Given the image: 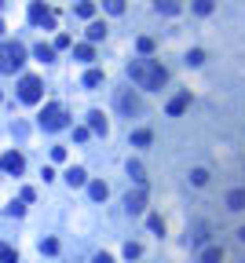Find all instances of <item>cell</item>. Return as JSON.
Masks as SVG:
<instances>
[{
  "mask_svg": "<svg viewBox=\"0 0 245 263\" xmlns=\"http://www.w3.org/2000/svg\"><path fill=\"white\" fill-rule=\"evenodd\" d=\"M128 77H132L139 88H146V91H158V88L168 81L165 66L154 63V59H132V63H128Z\"/></svg>",
  "mask_w": 245,
  "mask_h": 263,
  "instance_id": "cell-1",
  "label": "cell"
},
{
  "mask_svg": "<svg viewBox=\"0 0 245 263\" xmlns=\"http://www.w3.org/2000/svg\"><path fill=\"white\" fill-rule=\"evenodd\" d=\"M26 63V48L19 40H0V73H15Z\"/></svg>",
  "mask_w": 245,
  "mask_h": 263,
  "instance_id": "cell-2",
  "label": "cell"
},
{
  "mask_svg": "<svg viewBox=\"0 0 245 263\" xmlns=\"http://www.w3.org/2000/svg\"><path fill=\"white\" fill-rule=\"evenodd\" d=\"M70 125V117H66V110L59 102H48L40 110V128H48V132H59V128H66Z\"/></svg>",
  "mask_w": 245,
  "mask_h": 263,
  "instance_id": "cell-3",
  "label": "cell"
},
{
  "mask_svg": "<svg viewBox=\"0 0 245 263\" xmlns=\"http://www.w3.org/2000/svg\"><path fill=\"white\" fill-rule=\"evenodd\" d=\"M19 99L29 102V106L44 99V84H40V77H33V73H26V77H22V81H19Z\"/></svg>",
  "mask_w": 245,
  "mask_h": 263,
  "instance_id": "cell-4",
  "label": "cell"
},
{
  "mask_svg": "<svg viewBox=\"0 0 245 263\" xmlns=\"http://www.w3.org/2000/svg\"><path fill=\"white\" fill-rule=\"evenodd\" d=\"M29 22L52 29V26H55V15H52V8L44 4V0H33V4H29Z\"/></svg>",
  "mask_w": 245,
  "mask_h": 263,
  "instance_id": "cell-5",
  "label": "cell"
},
{
  "mask_svg": "<svg viewBox=\"0 0 245 263\" xmlns=\"http://www.w3.org/2000/svg\"><path fill=\"white\" fill-rule=\"evenodd\" d=\"M26 168V161H22V153L19 150H8L4 157H0V172H8V176H19Z\"/></svg>",
  "mask_w": 245,
  "mask_h": 263,
  "instance_id": "cell-6",
  "label": "cell"
},
{
  "mask_svg": "<svg viewBox=\"0 0 245 263\" xmlns=\"http://www.w3.org/2000/svg\"><path fill=\"white\" fill-rule=\"evenodd\" d=\"M125 208H128V212H143V208H146V187L128 190V194H125Z\"/></svg>",
  "mask_w": 245,
  "mask_h": 263,
  "instance_id": "cell-7",
  "label": "cell"
},
{
  "mask_svg": "<svg viewBox=\"0 0 245 263\" xmlns=\"http://www.w3.org/2000/svg\"><path fill=\"white\" fill-rule=\"evenodd\" d=\"M117 106H121V114H128V117H132L135 110H139V99H135L132 91L125 88V91H117Z\"/></svg>",
  "mask_w": 245,
  "mask_h": 263,
  "instance_id": "cell-8",
  "label": "cell"
},
{
  "mask_svg": "<svg viewBox=\"0 0 245 263\" xmlns=\"http://www.w3.org/2000/svg\"><path fill=\"white\" fill-rule=\"evenodd\" d=\"M187 106H190V91H179V95H172V102H168V117H179Z\"/></svg>",
  "mask_w": 245,
  "mask_h": 263,
  "instance_id": "cell-9",
  "label": "cell"
},
{
  "mask_svg": "<svg viewBox=\"0 0 245 263\" xmlns=\"http://www.w3.org/2000/svg\"><path fill=\"white\" fill-rule=\"evenodd\" d=\"M227 208H231V212H245V187L227 194Z\"/></svg>",
  "mask_w": 245,
  "mask_h": 263,
  "instance_id": "cell-10",
  "label": "cell"
},
{
  "mask_svg": "<svg viewBox=\"0 0 245 263\" xmlns=\"http://www.w3.org/2000/svg\"><path fill=\"white\" fill-rule=\"evenodd\" d=\"M66 183H70V187H84V183H88V172H84V168H77V165H70V168H66Z\"/></svg>",
  "mask_w": 245,
  "mask_h": 263,
  "instance_id": "cell-11",
  "label": "cell"
},
{
  "mask_svg": "<svg viewBox=\"0 0 245 263\" xmlns=\"http://www.w3.org/2000/svg\"><path fill=\"white\" fill-rule=\"evenodd\" d=\"M84 33H88V44H95V40H106V22H88V29H84Z\"/></svg>",
  "mask_w": 245,
  "mask_h": 263,
  "instance_id": "cell-12",
  "label": "cell"
},
{
  "mask_svg": "<svg viewBox=\"0 0 245 263\" xmlns=\"http://www.w3.org/2000/svg\"><path fill=\"white\" fill-rule=\"evenodd\" d=\"M106 128H110V125H106V117H103L99 110H91V114H88V132H99V135H106Z\"/></svg>",
  "mask_w": 245,
  "mask_h": 263,
  "instance_id": "cell-13",
  "label": "cell"
},
{
  "mask_svg": "<svg viewBox=\"0 0 245 263\" xmlns=\"http://www.w3.org/2000/svg\"><path fill=\"white\" fill-rule=\"evenodd\" d=\"M88 194H91V201H106V194H110V187H106L103 179H91V183H88Z\"/></svg>",
  "mask_w": 245,
  "mask_h": 263,
  "instance_id": "cell-14",
  "label": "cell"
},
{
  "mask_svg": "<svg viewBox=\"0 0 245 263\" xmlns=\"http://www.w3.org/2000/svg\"><path fill=\"white\" fill-rule=\"evenodd\" d=\"M202 263H223V249L220 245H209V249L202 252Z\"/></svg>",
  "mask_w": 245,
  "mask_h": 263,
  "instance_id": "cell-15",
  "label": "cell"
},
{
  "mask_svg": "<svg viewBox=\"0 0 245 263\" xmlns=\"http://www.w3.org/2000/svg\"><path fill=\"white\" fill-rule=\"evenodd\" d=\"M33 55L40 59V63H52V59H55V44H37Z\"/></svg>",
  "mask_w": 245,
  "mask_h": 263,
  "instance_id": "cell-16",
  "label": "cell"
},
{
  "mask_svg": "<svg viewBox=\"0 0 245 263\" xmlns=\"http://www.w3.org/2000/svg\"><path fill=\"white\" fill-rule=\"evenodd\" d=\"M73 15H77V19H91V15H95V4H91V0H77Z\"/></svg>",
  "mask_w": 245,
  "mask_h": 263,
  "instance_id": "cell-17",
  "label": "cell"
},
{
  "mask_svg": "<svg viewBox=\"0 0 245 263\" xmlns=\"http://www.w3.org/2000/svg\"><path fill=\"white\" fill-rule=\"evenodd\" d=\"M73 59H81V63H91V59H95V48H91V44H77V48H73Z\"/></svg>",
  "mask_w": 245,
  "mask_h": 263,
  "instance_id": "cell-18",
  "label": "cell"
},
{
  "mask_svg": "<svg viewBox=\"0 0 245 263\" xmlns=\"http://www.w3.org/2000/svg\"><path fill=\"white\" fill-rule=\"evenodd\" d=\"M150 139H154V132H150V128H135L132 132V146H146Z\"/></svg>",
  "mask_w": 245,
  "mask_h": 263,
  "instance_id": "cell-19",
  "label": "cell"
},
{
  "mask_svg": "<svg viewBox=\"0 0 245 263\" xmlns=\"http://www.w3.org/2000/svg\"><path fill=\"white\" fill-rule=\"evenodd\" d=\"M154 8L165 15H179V0H154Z\"/></svg>",
  "mask_w": 245,
  "mask_h": 263,
  "instance_id": "cell-20",
  "label": "cell"
},
{
  "mask_svg": "<svg viewBox=\"0 0 245 263\" xmlns=\"http://www.w3.org/2000/svg\"><path fill=\"white\" fill-rule=\"evenodd\" d=\"M128 176L135 179V187H146V176H143V165H135V161H132V165H128Z\"/></svg>",
  "mask_w": 245,
  "mask_h": 263,
  "instance_id": "cell-21",
  "label": "cell"
},
{
  "mask_svg": "<svg viewBox=\"0 0 245 263\" xmlns=\"http://www.w3.org/2000/svg\"><path fill=\"white\" fill-rule=\"evenodd\" d=\"M190 183L194 187H205L209 183V168H190Z\"/></svg>",
  "mask_w": 245,
  "mask_h": 263,
  "instance_id": "cell-22",
  "label": "cell"
},
{
  "mask_svg": "<svg viewBox=\"0 0 245 263\" xmlns=\"http://www.w3.org/2000/svg\"><path fill=\"white\" fill-rule=\"evenodd\" d=\"M0 263H19V252H15L11 245H4V241H0Z\"/></svg>",
  "mask_w": 245,
  "mask_h": 263,
  "instance_id": "cell-23",
  "label": "cell"
},
{
  "mask_svg": "<svg viewBox=\"0 0 245 263\" xmlns=\"http://www.w3.org/2000/svg\"><path fill=\"white\" fill-rule=\"evenodd\" d=\"M103 84V70H88L84 73V88H99Z\"/></svg>",
  "mask_w": 245,
  "mask_h": 263,
  "instance_id": "cell-24",
  "label": "cell"
},
{
  "mask_svg": "<svg viewBox=\"0 0 245 263\" xmlns=\"http://www.w3.org/2000/svg\"><path fill=\"white\" fill-rule=\"evenodd\" d=\"M103 8L110 15H125V0H103Z\"/></svg>",
  "mask_w": 245,
  "mask_h": 263,
  "instance_id": "cell-25",
  "label": "cell"
},
{
  "mask_svg": "<svg viewBox=\"0 0 245 263\" xmlns=\"http://www.w3.org/2000/svg\"><path fill=\"white\" fill-rule=\"evenodd\" d=\"M212 8H216V0H194V11L198 15H212Z\"/></svg>",
  "mask_w": 245,
  "mask_h": 263,
  "instance_id": "cell-26",
  "label": "cell"
},
{
  "mask_svg": "<svg viewBox=\"0 0 245 263\" xmlns=\"http://www.w3.org/2000/svg\"><path fill=\"white\" fill-rule=\"evenodd\" d=\"M202 63H205V51H202V48L187 51V66H202Z\"/></svg>",
  "mask_w": 245,
  "mask_h": 263,
  "instance_id": "cell-27",
  "label": "cell"
},
{
  "mask_svg": "<svg viewBox=\"0 0 245 263\" xmlns=\"http://www.w3.org/2000/svg\"><path fill=\"white\" fill-rule=\"evenodd\" d=\"M125 256H128V259H139V256H143V245H139V241H128V245H125Z\"/></svg>",
  "mask_w": 245,
  "mask_h": 263,
  "instance_id": "cell-28",
  "label": "cell"
},
{
  "mask_svg": "<svg viewBox=\"0 0 245 263\" xmlns=\"http://www.w3.org/2000/svg\"><path fill=\"white\" fill-rule=\"evenodd\" d=\"M146 227L154 230V234H165V220H161V216H150V220H146Z\"/></svg>",
  "mask_w": 245,
  "mask_h": 263,
  "instance_id": "cell-29",
  "label": "cell"
},
{
  "mask_svg": "<svg viewBox=\"0 0 245 263\" xmlns=\"http://www.w3.org/2000/svg\"><path fill=\"white\" fill-rule=\"evenodd\" d=\"M40 252L55 256V252H59V241H55V238H44V241H40Z\"/></svg>",
  "mask_w": 245,
  "mask_h": 263,
  "instance_id": "cell-30",
  "label": "cell"
},
{
  "mask_svg": "<svg viewBox=\"0 0 245 263\" xmlns=\"http://www.w3.org/2000/svg\"><path fill=\"white\" fill-rule=\"evenodd\" d=\"M135 48H139L143 55H150V51H154V40H150V37H139V40H135Z\"/></svg>",
  "mask_w": 245,
  "mask_h": 263,
  "instance_id": "cell-31",
  "label": "cell"
},
{
  "mask_svg": "<svg viewBox=\"0 0 245 263\" xmlns=\"http://www.w3.org/2000/svg\"><path fill=\"white\" fill-rule=\"evenodd\" d=\"M70 44H73L70 33H59V37H55V48H70Z\"/></svg>",
  "mask_w": 245,
  "mask_h": 263,
  "instance_id": "cell-32",
  "label": "cell"
},
{
  "mask_svg": "<svg viewBox=\"0 0 245 263\" xmlns=\"http://www.w3.org/2000/svg\"><path fill=\"white\" fill-rule=\"evenodd\" d=\"M52 161H66V146H52Z\"/></svg>",
  "mask_w": 245,
  "mask_h": 263,
  "instance_id": "cell-33",
  "label": "cell"
},
{
  "mask_svg": "<svg viewBox=\"0 0 245 263\" xmlns=\"http://www.w3.org/2000/svg\"><path fill=\"white\" fill-rule=\"evenodd\" d=\"M26 212V205H19V201H11V205H8V216H22Z\"/></svg>",
  "mask_w": 245,
  "mask_h": 263,
  "instance_id": "cell-34",
  "label": "cell"
},
{
  "mask_svg": "<svg viewBox=\"0 0 245 263\" xmlns=\"http://www.w3.org/2000/svg\"><path fill=\"white\" fill-rule=\"evenodd\" d=\"M73 139H77V143H88V128H73Z\"/></svg>",
  "mask_w": 245,
  "mask_h": 263,
  "instance_id": "cell-35",
  "label": "cell"
},
{
  "mask_svg": "<svg viewBox=\"0 0 245 263\" xmlns=\"http://www.w3.org/2000/svg\"><path fill=\"white\" fill-rule=\"evenodd\" d=\"M95 263H114V256H110V252H99V256H95Z\"/></svg>",
  "mask_w": 245,
  "mask_h": 263,
  "instance_id": "cell-36",
  "label": "cell"
},
{
  "mask_svg": "<svg viewBox=\"0 0 245 263\" xmlns=\"http://www.w3.org/2000/svg\"><path fill=\"white\" fill-rule=\"evenodd\" d=\"M238 241H241V245H245V227H238Z\"/></svg>",
  "mask_w": 245,
  "mask_h": 263,
  "instance_id": "cell-37",
  "label": "cell"
},
{
  "mask_svg": "<svg viewBox=\"0 0 245 263\" xmlns=\"http://www.w3.org/2000/svg\"><path fill=\"white\" fill-rule=\"evenodd\" d=\"M0 37H4V22H0Z\"/></svg>",
  "mask_w": 245,
  "mask_h": 263,
  "instance_id": "cell-38",
  "label": "cell"
},
{
  "mask_svg": "<svg viewBox=\"0 0 245 263\" xmlns=\"http://www.w3.org/2000/svg\"><path fill=\"white\" fill-rule=\"evenodd\" d=\"M0 8H4V0H0Z\"/></svg>",
  "mask_w": 245,
  "mask_h": 263,
  "instance_id": "cell-39",
  "label": "cell"
},
{
  "mask_svg": "<svg viewBox=\"0 0 245 263\" xmlns=\"http://www.w3.org/2000/svg\"><path fill=\"white\" fill-rule=\"evenodd\" d=\"M0 99H4V95H0Z\"/></svg>",
  "mask_w": 245,
  "mask_h": 263,
  "instance_id": "cell-40",
  "label": "cell"
}]
</instances>
